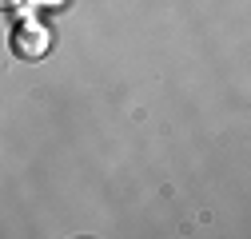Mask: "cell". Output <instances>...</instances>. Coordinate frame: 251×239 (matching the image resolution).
Wrapping results in <instances>:
<instances>
[{"label":"cell","mask_w":251,"mask_h":239,"mask_svg":"<svg viewBox=\"0 0 251 239\" xmlns=\"http://www.w3.org/2000/svg\"><path fill=\"white\" fill-rule=\"evenodd\" d=\"M12 4H16V0H0V8H12Z\"/></svg>","instance_id":"3"},{"label":"cell","mask_w":251,"mask_h":239,"mask_svg":"<svg viewBox=\"0 0 251 239\" xmlns=\"http://www.w3.org/2000/svg\"><path fill=\"white\" fill-rule=\"evenodd\" d=\"M36 4H40V8H60L64 0H36Z\"/></svg>","instance_id":"2"},{"label":"cell","mask_w":251,"mask_h":239,"mask_svg":"<svg viewBox=\"0 0 251 239\" xmlns=\"http://www.w3.org/2000/svg\"><path fill=\"white\" fill-rule=\"evenodd\" d=\"M12 48H16V56H20V60H40V56H48L52 36H48V28H40L36 20H28V24H20V28H16Z\"/></svg>","instance_id":"1"}]
</instances>
